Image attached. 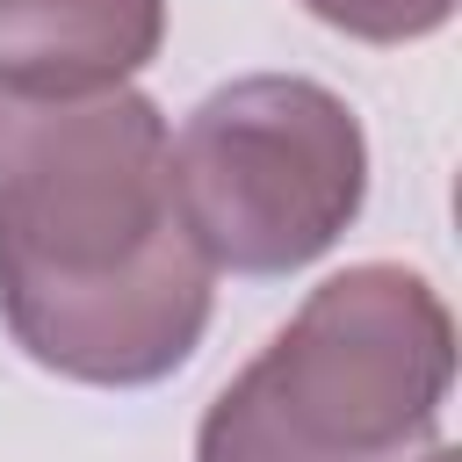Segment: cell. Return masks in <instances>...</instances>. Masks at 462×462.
Wrapping results in <instances>:
<instances>
[{
    "label": "cell",
    "mask_w": 462,
    "mask_h": 462,
    "mask_svg": "<svg viewBox=\"0 0 462 462\" xmlns=\"http://www.w3.org/2000/svg\"><path fill=\"white\" fill-rule=\"evenodd\" d=\"M166 137L137 87L0 94V318L65 383H166L209 325L217 267L173 217Z\"/></svg>",
    "instance_id": "1"
},
{
    "label": "cell",
    "mask_w": 462,
    "mask_h": 462,
    "mask_svg": "<svg viewBox=\"0 0 462 462\" xmlns=\"http://www.w3.org/2000/svg\"><path fill=\"white\" fill-rule=\"evenodd\" d=\"M455 318L419 267L361 260L209 397L195 462H404L440 433Z\"/></svg>",
    "instance_id": "2"
},
{
    "label": "cell",
    "mask_w": 462,
    "mask_h": 462,
    "mask_svg": "<svg viewBox=\"0 0 462 462\" xmlns=\"http://www.w3.org/2000/svg\"><path fill=\"white\" fill-rule=\"evenodd\" d=\"M166 195L209 267L296 274L368 202L361 116L303 72H245L166 137Z\"/></svg>",
    "instance_id": "3"
},
{
    "label": "cell",
    "mask_w": 462,
    "mask_h": 462,
    "mask_svg": "<svg viewBox=\"0 0 462 462\" xmlns=\"http://www.w3.org/2000/svg\"><path fill=\"white\" fill-rule=\"evenodd\" d=\"M166 0H0V94H94L144 72Z\"/></svg>",
    "instance_id": "4"
},
{
    "label": "cell",
    "mask_w": 462,
    "mask_h": 462,
    "mask_svg": "<svg viewBox=\"0 0 462 462\" xmlns=\"http://www.w3.org/2000/svg\"><path fill=\"white\" fill-rule=\"evenodd\" d=\"M325 29L361 36V43H419L433 29H448L455 0H303Z\"/></svg>",
    "instance_id": "5"
},
{
    "label": "cell",
    "mask_w": 462,
    "mask_h": 462,
    "mask_svg": "<svg viewBox=\"0 0 462 462\" xmlns=\"http://www.w3.org/2000/svg\"><path fill=\"white\" fill-rule=\"evenodd\" d=\"M419 462H462V455H455L448 440H426V455H419Z\"/></svg>",
    "instance_id": "6"
}]
</instances>
